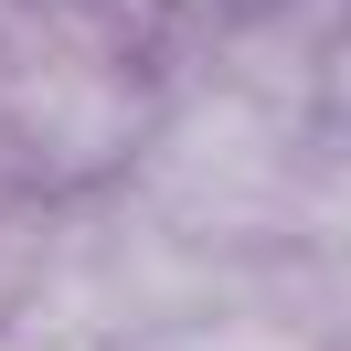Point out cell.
Returning <instances> with one entry per match:
<instances>
[{"label":"cell","instance_id":"cell-2","mask_svg":"<svg viewBox=\"0 0 351 351\" xmlns=\"http://www.w3.org/2000/svg\"><path fill=\"white\" fill-rule=\"evenodd\" d=\"M0 11H11V0H0Z\"/></svg>","mask_w":351,"mask_h":351},{"label":"cell","instance_id":"cell-1","mask_svg":"<svg viewBox=\"0 0 351 351\" xmlns=\"http://www.w3.org/2000/svg\"><path fill=\"white\" fill-rule=\"evenodd\" d=\"M149 351H287V341H277V330H245V319H234V330H171V341H149Z\"/></svg>","mask_w":351,"mask_h":351}]
</instances>
